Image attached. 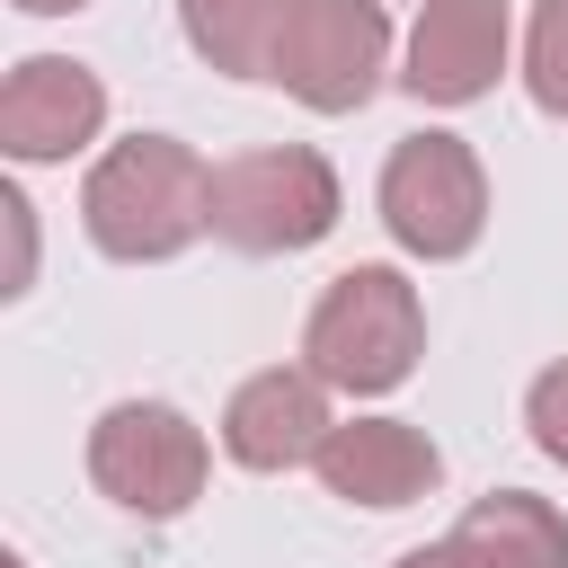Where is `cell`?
<instances>
[{
    "mask_svg": "<svg viewBox=\"0 0 568 568\" xmlns=\"http://www.w3.org/2000/svg\"><path fill=\"white\" fill-rule=\"evenodd\" d=\"M80 222L115 266H160L213 231V169L178 133H124L80 186Z\"/></svg>",
    "mask_w": 568,
    "mask_h": 568,
    "instance_id": "1",
    "label": "cell"
},
{
    "mask_svg": "<svg viewBox=\"0 0 568 568\" xmlns=\"http://www.w3.org/2000/svg\"><path fill=\"white\" fill-rule=\"evenodd\" d=\"M426 355V302L399 266H346L328 275V293L311 302L302 320V364L328 382V390H399Z\"/></svg>",
    "mask_w": 568,
    "mask_h": 568,
    "instance_id": "2",
    "label": "cell"
},
{
    "mask_svg": "<svg viewBox=\"0 0 568 568\" xmlns=\"http://www.w3.org/2000/svg\"><path fill=\"white\" fill-rule=\"evenodd\" d=\"M337 231V169L311 142H257L213 169V240L240 257H293Z\"/></svg>",
    "mask_w": 568,
    "mask_h": 568,
    "instance_id": "3",
    "label": "cell"
},
{
    "mask_svg": "<svg viewBox=\"0 0 568 568\" xmlns=\"http://www.w3.org/2000/svg\"><path fill=\"white\" fill-rule=\"evenodd\" d=\"M204 470H213L204 426L186 408H169V399H115L89 426V479H98V497L124 506V515H142V524L186 515L204 497Z\"/></svg>",
    "mask_w": 568,
    "mask_h": 568,
    "instance_id": "4",
    "label": "cell"
},
{
    "mask_svg": "<svg viewBox=\"0 0 568 568\" xmlns=\"http://www.w3.org/2000/svg\"><path fill=\"white\" fill-rule=\"evenodd\" d=\"M373 204H382V231H390L408 257H426V266L470 257L479 231H488V178H479V151H470L462 133H408V142H390Z\"/></svg>",
    "mask_w": 568,
    "mask_h": 568,
    "instance_id": "5",
    "label": "cell"
},
{
    "mask_svg": "<svg viewBox=\"0 0 568 568\" xmlns=\"http://www.w3.org/2000/svg\"><path fill=\"white\" fill-rule=\"evenodd\" d=\"M390 71V18L382 0H302L275 89H293L311 115H355Z\"/></svg>",
    "mask_w": 568,
    "mask_h": 568,
    "instance_id": "6",
    "label": "cell"
},
{
    "mask_svg": "<svg viewBox=\"0 0 568 568\" xmlns=\"http://www.w3.org/2000/svg\"><path fill=\"white\" fill-rule=\"evenodd\" d=\"M106 124V80L71 53H27L9 80H0V151L44 169V160H71L89 151Z\"/></svg>",
    "mask_w": 568,
    "mask_h": 568,
    "instance_id": "7",
    "label": "cell"
},
{
    "mask_svg": "<svg viewBox=\"0 0 568 568\" xmlns=\"http://www.w3.org/2000/svg\"><path fill=\"white\" fill-rule=\"evenodd\" d=\"M328 382L311 373V364H266V373H248L240 390H231V408H222V453L240 462V470H302V462H320V444H328Z\"/></svg>",
    "mask_w": 568,
    "mask_h": 568,
    "instance_id": "8",
    "label": "cell"
},
{
    "mask_svg": "<svg viewBox=\"0 0 568 568\" xmlns=\"http://www.w3.org/2000/svg\"><path fill=\"white\" fill-rule=\"evenodd\" d=\"M506 71V0H417L399 89L426 106H470Z\"/></svg>",
    "mask_w": 568,
    "mask_h": 568,
    "instance_id": "9",
    "label": "cell"
},
{
    "mask_svg": "<svg viewBox=\"0 0 568 568\" xmlns=\"http://www.w3.org/2000/svg\"><path fill=\"white\" fill-rule=\"evenodd\" d=\"M311 470H320V488L346 497V506H417V497H435L444 453H435V435L408 426V417H355V426H328V444H320Z\"/></svg>",
    "mask_w": 568,
    "mask_h": 568,
    "instance_id": "10",
    "label": "cell"
},
{
    "mask_svg": "<svg viewBox=\"0 0 568 568\" xmlns=\"http://www.w3.org/2000/svg\"><path fill=\"white\" fill-rule=\"evenodd\" d=\"M444 550L462 568H568V515L532 488H488V497L462 506Z\"/></svg>",
    "mask_w": 568,
    "mask_h": 568,
    "instance_id": "11",
    "label": "cell"
},
{
    "mask_svg": "<svg viewBox=\"0 0 568 568\" xmlns=\"http://www.w3.org/2000/svg\"><path fill=\"white\" fill-rule=\"evenodd\" d=\"M293 18H302V0H178L195 62H213L222 80H275Z\"/></svg>",
    "mask_w": 568,
    "mask_h": 568,
    "instance_id": "12",
    "label": "cell"
},
{
    "mask_svg": "<svg viewBox=\"0 0 568 568\" xmlns=\"http://www.w3.org/2000/svg\"><path fill=\"white\" fill-rule=\"evenodd\" d=\"M524 89L541 115L568 124V0H532V27H524Z\"/></svg>",
    "mask_w": 568,
    "mask_h": 568,
    "instance_id": "13",
    "label": "cell"
},
{
    "mask_svg": "<svg viewBox=\"0 0 568 568\" xmlns=\"http://www.w3.org/2000/svg\"><path fill=\"white\" fill-rule=\"evenodd\" d=\"M524 426H532V444L568 470V355L532 373V390H524Z\"/></svg>",
    "mask_w": 568,
    "mask_h": 568,
    "instance_id": "14",
    "label": "cell"
},
{
    "mask_svg": "<svg viewBox=\"0 0 568 568\" xmlns=\"http://www.w3.org/2000/svg\"><path fill=\"white\" fill-rule=\"evenodd\" d=\"M390 568H462V559H453V550H444V541H435V550H399V559H390Z\"/></svg>",
    "mask_w": 568,
    "mask_h": 568,
    "instance_id": "15",
    "label": "cell"
},
{
    "mask_svg": "<svg viewBox=\"0 0 568 568\" xmlns=\"http://www.w3.org/2000/svg\"><path fill=\"white\" fill-rule=\"evenodd\" d=\"M27 18H71V9H89V0H18Z\"/></svg>",
    "mask_w": 568,
    "mask_h": 568,
    "instance_id": "16",
    "label": "cell"
}]
</instances>
